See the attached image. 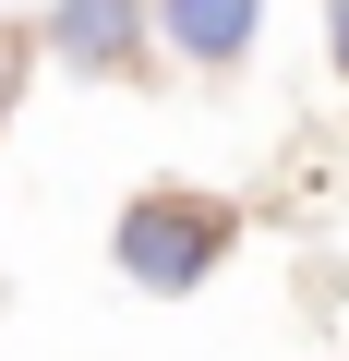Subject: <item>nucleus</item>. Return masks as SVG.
Returning <instances> with one entry per match:
<instances>
[{
    "instance_id": "f257e3e1",
    "label": "nucleus",
    "mask_w": 349,
    "mask_h": 361,
    "mask_svg": "<svg viewBox=\"0 0 349 361\" xmlns=\"http://www.w3.org/2000/svg\"><path fill=\"white\" fill-rule=\"evenodd\" d=\"M217 241H229L217 205H193V193H145V205L121 217V277H145V289H193V277L217 265Z\"/></svg>"
},
{
    "instance_id": "f03ea898",
    "label": "nucleus",
    "mask_w": 349,
    "mask_h": 361,
    "mask_svg": "<svg viewBox=\"0 0 349 361\" xmlns=\"http://www.w3.org/2000/svg\"><path fill=\"white\" fill-rule=\"evenodd\" d=\"M133 25H145L133 0H61V13H49V49H61V61H85V73H109V61L133 49Z\"/></svg>"
},
{
    "instance_id": "7ed1b4c3",
    "label": "nucleus",
    "mask_w": 349,
    "mask_h": 361,
    "mask_svg": "<svg viewBox=\"0 0 349 361\" xmlns=\"http://www.w3.org/2000/svg\"><path fill=\"white\" fill-rule=\"evenodd\" d=\"M169 37L193 61H241L253 49V0H169Z\"/></svg>"
},
{
    "instance_id": "20e7f679",
    "label": "nucleus",
    "mask_w": 349,
    "mask_h": 361,
    "mask_svg": "<svg viewBox=\"0 0 349 361\" xmlns=\"http://www.w3.org/2000/svg\"><path fill=\"white\" fill-rule=\"evenodd\" d=\"M337 61H349V0H337Z\"/></svg>"
},
{
    "instance_id": "39448f33",
    "label": "nucleus",
    "mask_w": 349,
    "mask_h": 361,
    "mask_svg": "<svg viewBox=\"0 0 349 361\" xmlns=\"http://www.w3.org/2000/svg\"><path fill=\"white\" fill-rule=\"evenodd\" d=\"M0 97H13V49H0Z\"/></svg>"
}]
</instances>
